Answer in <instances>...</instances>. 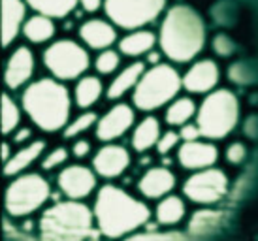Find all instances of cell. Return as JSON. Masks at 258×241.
<instances>
[{
  "mask_svg": "<svg viewBox=\"0 0 258 241\" xmlns=\"http://www.w3.org/2000/svg\"><path fill=\"white\" fill-rule=\"evenodd\" d=\"M208 42V27L198 10L186 4H173L166 10L158 29V49L173 64L196 61Z\"/></svg>",
  "mask_w": 258,
  "mask_h": 241,
  "instance_id": "cell-1",
  "label": "cell"
},
{
  "mask_svg": "<svg viewBox=\"0 0 258 241\" xmlns=\"http://www.w3.org/2000/svg\"><path fill=\"white\" fill-rule=\"evenodd\" d=\"M19 102L30 123L45 134L62 132L72 120L76 106L72 91L51 76L38 78L25 87Z\"/></svg>",
  "mask_w": 258,
  "mask_h": 241,
  "instance_id": "cell-2",
  "label": "cell"
},
{
  "mask_svg": "<svg viewBox=\"0 0 258 241\" xmlns=\"http://www.w3.org/2000/svg\"><path fill=\"white\" fill-rule=\"evenodd\" d=\"M93 211L98 232L109 239H119L136 232L149 222L151 217L147 204L115 185H104L98 189Z\"/></svg>",
  "mask_w": 258,
  "mask_h": 241,
  "instance_id": "cell-3",
  "label": "cell"
},
{
  "mask_svg": "<svg viewBox=\"0 0 258 241\" xmlns=\"http://www.w3.org/2000/svg\"><path fill=\"white\" fill-rule=\"evenodd\" d=\"M94 211L79 200L55 202L43 211L40 234L43 241H85L94 232Z\"/></svg>",
  "mask_w": 258,
  "mask_h": 241,
  "instance_id": "cell-4",
  "label": "cell"
},
{
  "mask_svg": "<svg viewBox=\"0 0 258 241\" xmlns=\"http://www.w3.org/2000/svg\"><path fill=\"white\" fill-rule=\"evenodd\" d=\"M181 91L183 74H179L173 63H160L147 66L132 92V104L142 113H155L162 107H168L177 96H181Z\"/></svg>",
  "mask_w": 258,
  "mask_h": 241,
  "instance_id": "cell-5",
  "label": "cell"
},
{
  "mask_svg": "<svg viewBox=\"0 0 258 241\" xmlns=\"http://www.w3.org/2000/svg\"><path fill=\"white\" fill-rule=\"evenodd\" d=\"M196 123L202 136L209 142H219L230 136L241 120V102L230 89H215L198 104Z\"/></svg>",
  "mask_w": 258,
  "mask_h": 241,
  "instance_id": "cell-6",
  "label": "cell"
},
{
  "mask_svg": "<svg viewBox=\"0 0 258 241\" xmlns=\"http://www.w3.org/2000/svg\"><path fill=\"white\" fill-rule=\"evenodd\" d=\"M89 47H85L81 42L60 38L51 42L42 53V64L47 70L51 78L58 81H78L83 78L89 68L93 66V58L89 53Z\"/></svg>",
  "mask_w": 258,
  "mask_h": 241,
  "instance_id": "cell-7",
  "label": "cell"
},
{
  "mask_svg": "<svg viewBox=\"0 0 258 241\" xmlns=\"http://www.w3.org/2000/svg\"><path fill=\"white\" fill-rule=\"evenodd\" d=\"M51 198V187L40 173H21L8 185L4 206L10 217H29Z\"/></svg>",
  "mask_w": 258,
  "mask_h": 241,
  "instance_id": "cell-8",
  "label": "cell"
},
{
  "mask_svg": "<svg viewBox=\"0 0 258 241\" xmlns=\"http://www.w3.org/2000/svg\"><path fill=\"white\" fill-rule=\"evenodd\" d=\"M168 0H104V14L117 29H147L166 14Z\"/></svg>",
  "mask_w": 258,
  "mask_h": 241,
  "instance_id": "cell-9",
  "label": "cell"
},
{
  "mask_svg": "<svg viewBox=\"0 0 258 241\" xmlns=\"http://www.w3.org/2000/svg\"><path fill=\"white\" fill-rule=\"evenodd\" d=\"M230 179L221 168L194 171L183 183V194L200 206H215L228 196Z\"/></svg>",
  "mask_w": 258,
  "mask_h": 241,
  "instance_id": "cell-10",
  "label": "cell"
},
{
  "mask_svg": "<svg viewBox=\"0 0 258 241\" xmlns=\"http://www.w3.org/2000/svg\"><path fill=\"white\" fill-rule=\"evenodd\" d=\"M136 107L126 102H115L113 106L100 115L94 127V138L102 143H113L132 132L136 127Z\"/></svg>",
  "mask_w": 258,
  "mask_h": 241,
  "instance_id": "cell-11",
  "label": "cell"
},
{
  "mask_svg": "<svg viewBox=\"0 0 258 241\" xmlns=\"http://www.w3.org/2000/svg\"><path fill=\"white\" fill-rule=\"evenodd\" d=\"M36 55L29 45H17L4 63V87L8 91H23L34 81Z\"/></svg>",
  "mask_w": 258,
  "mask_h": 241,
  "instance_id": "cell-12",
  "label": "cell"
},
{
  "mask_svg": "<svg viewBox=\"0 0 258 241\" xmlns=\"http://www.w3.org/2000/svg\"><path fill=\"white\" fill-rule=\"evenodd\" d=\"M221 81V66L213 58H196L188 64L183 74V91L186 94H200L206 96L219 89Z\"/></svg>",
  "mask_w": 258,
  "mask_h": 241,
  "instance_id": "cell-13",
  "label": "cell"
},
{
  "mask_svg": "<svg viewBox=\"0 0 258 241\" xmlns=\"http://www.w3.org/2000/svg\"><path fill=\"white\" fill-rule=\"evenodd\" d=\"M96 171L85 164H70L64 166L57 177L60 192L68 200H85L96 189Z\"/></svg>",
  "mask_w": 258,
  "mask_h": 241,
  "instance_id": "cell-14",
  "label": "cell"
},
{
  "mask_svg": "<svg viewBox=\"0 0 258 241\" xmlns=\"http://www.w3.org/2000/svg\"><path fill=\"white\" fill-rule=\"evenodd\" d=\"M132 156L130 151L121 143H104L93 155V170L98 177L117 179L130 168Z\"/></svg>",
  "mask_w": 258,
  "mask_h": 241,
  "instance_id": "cell-15",
  "label": "cell"
},
{
  "mask_svg": "<svg viewBox=\"0 0 258 241\" xmlns=\"http://www.w3.org/2000/svg\"><path fill=\"white\" fill-rule=\"evenodd\" d=\"M79 42L91 51H104L119 43V29L108 17H89L78 29Z\"/></svg>",
  "mask_w": 258,
  "mask_h": 241,
  "instance_id": "cell-16",
  "label": "cell"
},
{
  "mask_svg": "<svg viewBox=\"0 0 258 241\" xmlns=\"http://www.w3.org/2000/svg\"><path fill=\"white\" fill-rule=\"evenodd\" d=\"M217 160H219V149L215 143L206 138L194 140V142H183L177 149V162L185 170H208L215 166Z\"/></svg>",
  "mask_w": 258,
  "mask_h": 241,
  "instance_id": "cell-17",
  "label": "cell"
},
{
  "mask_svg": "<svg viewBox=\"0 0 258 241\" xmlns=\"http://www.w3.org/2000/svg\"><path fill=\"white\" fill-rule=\"evenodd\" d=\"M177 179L168 166H155L145 170V173L138 181V191L144 198L162 200L175 189Z\"/></svg>",
  "mask_w": 258,
  "mask_h": 241,
  "instance_id": "cell-18",
  "label": "cell"
},
{
  "mask_svg": "<svg viewBox=\"0 0 258 241\" xmlns=\"http://www.w3.org/2000/svg\"><path fill=\"white\" fill-rule=\"evenodd\" d=\"M145 70H147V63L140 61V58L128 63L126 66H122L121 70L117 72L113 78H111V81L108 83L106 98L111 100V102H119L126 94H132Z\"/></svg>",
  "mask_w": 258,
  "mask_h": 241,
  "instance_id": "cell-19",
  "label": "cell"
},
{
  "mask_svg": "<svg viewBox=\"0 0 258 241\" xmlns=\"http://www.w3.org/2000/svg\"><path fill=\"white\" fill-rule=\"evenodd\" d=\"M25 0H2V47L8 49L21 36L23 25L29 19Z\"/></svg>",
  "mask_w": 258,
  "mask_h": 241,
  "instance_id": "cell-20",
  "label": "cell"
},
{
  "mask_svg": "<svg viewBox=\"0 0 258 241\" xmlns=\"http://www.w3.org/2000/svg\"><path fill=\"white\" fill-rule=\"evenodd\" d=\"M158 47V34H155L149 29L130 30L124 36L119 38L117 49L122 53V57H128L132 61H138L142 57H147L151 51Z\"/></svg>",
  "mask_w": 258,
  "mask_h": 241,
  "instance_id": "cell-21",
  "label": "cell"
},
{
  "mask_svg": "<svg viewBox=\"0 0 258 241\" xmlns=\"http://www.w3.org/2000/svg\"><path fill=\"white\" fill-rule=\"evenodd\" d=\"M45 149H47V142L45 140H32L27 145H21L12 155V158L4 164V175L6 177H17V175L25 173L32 164L42 160V156L45 155L43 153Z\"/></svg>",
  "mask_w": 258,
  "mask_h": 241,
  "instance_id": "cell-22",
  "label": "cell"
},
{
  "mask_svg": "<svg viewBox=\"0 0 258 241\" xmlns=\"http://www.w3.org/2000/svg\"><path fill=\"white\" fill-rule=\"evenodd\" d=\"M106 89L108 85H104L102 78L96 74H85L83 78H79L74 85V104L76 107H79L81 111L85 109H93L104 96H106Z\"/></svg>",
  "mask_w": 258,
  "mask_h": 241,
  "instance_id": "cell-23",
  "label": "cell"
},
{
  "mask_svg": "<svg viewBox=\"0 0 258 241\" xmlns=\"http://www.w3.org/2000/svg\"><path fill=\"white\" fill-rule=\"evenodd\" d=\"M162 120L153 113H147L144 119L136 123V127L130 134V145L136 153H147L157 147L158 140L162 136Z\"/></svg>",
  "mask_w": 258,
  "mask_h": 241,
  "instance_id": "cell-24",
  "label": "cell"
},
{
  "mask_svg": "<svg viewBox=\"0 0 258 241\" xmlns=\"http://www.w3.org/2000/svg\"><path fill=\"white\" fill-rule=\"evenodd\" d=\"M57 34V25L53 17L42 14L29 15V19L23 25L21 36L32 45H49L51 42H55L53 38Z\"/></svg>",
  "mask_w": 258,
  "mask_h": 241,
  "instance_id": "cell-25",
  "label": "cell"
},
{
  "mask_svg": "<svg viewBox=\"0 0 258 241\" xmlns=\"http://www.w3.org/2000/svg\"><path fill=\"white\" fill-rule=\"evenodd\" d=\"M196 113H198V104L192 98V94L177 96L164 109V123L170 128H181L183 125L196 119Z\"/></svg>",
  "mask_w": 258,
  "mask_h": 241,
  "instance_id": "cell-26",
  "label": "cell"
},
{
  "mask_svg": "<svg viewBox=\"0 0 258 241\" xmlns=\"http://www.w3.org/2000/svg\"><path fill=\"white\" fill-rule=\"evenodd\" d=\"M226 219V213L221 209H200L192 215L188 222V234L194 237H204V235L215 234L222 226Z\"/></svg>",
  "mask_w": 258,
  "mask_h": 241,
  "instance_id": "cell-27",
  "label": "cell"
},
{
  "mask_svg": "<svg viewBox=\"0 0 258 241\" xmlns=\"http://www.w3.org/2000/svg\"><path fill=\"white\" fill-rule=\"evenodd\" d=\"M186 206L181 196L175 194H168L157 204L155 209V217H157L158 224H164V226H173L181 220L185 219Z\"/></svg>",
  "mask_w": 258,
  "mask_h": 241,
  "instance_id": "cell-28",
  "label": "cell"
},
{
  "mask_svg": "<svg viewBox=\"0 0 258 241\" xmlns=\"http://www.w3.org/2000/svg\"><path fill=\"white\" fill-rule=\"evenodd\" d=\"M34 14H42L53 19H64L79 6V0H25Z\"/></svg>",
  "mask_w": 258,
  "mask_h": 241,
  "instance_id": "cell-29",
  "label": "cell"
},
{
  "mask_svg": "<svg viewBox=\"0 0 258 241\" xmlns=\"http://www.w3.org/2000/svg\"><path fill=\"white\" fill-rule=\"evenodd\" d=\"M23 113L25 111L21 107V102L17 104L14 96L8 91H4V94H2V134L6 138L21 127Z\"/></svg>",
  "mask_w": 258,
  "mask_h": 241,
  "instance_id": "cell-30",
  "label": "cell"
},
{
  "mask_svg": "<svg viewBox=\"0 0 258 241\" xmlns=\"http://www.w3.org/2000/svg\"><path fill=\"white\" fill-rule=\"evenodd\" d=\"M98 119H100V115L96 113L94 109L81 111L79 115L72 117V120L66 125V128L62 130V138H64V140H76V138L85 136L89 130H94Z\"/></svg>",
  "mask_w": 258,
  "mask_h": 241,
  "instance_id": "cell-31",
  "label": "cell"
},
{
  "mask_svg": "<svg viewBox=\"0 0 258 241\" xmlns=\"http://www.w3.org/2000/svg\"><path fill=\"white\" fill-rule=\"evenodd\" d=\"M122 53L115 47L98 51V55L93 58V68L98 76H111L113 78L122 66Z\"/></svg>",
  "mask_w": 258,
  "mask_h": 241,
  "instance_id": "cell-32",
  "label": "cell"
},
{
  "mask_svg": "<svg viewBox=\"0 0 258 241\" xmlns=\"http://www.w3.org/2000/svg\"><path fill=\"white\" fill-rule=\"evenodd\" d=\"M72 155V151L64 147V145H58L55 149L47 151L45 155L42 156V160H40V166H42L43 171H51L58 168V166H64L68 162V158Z\"/></svg>",
  "mask_w": 258,
  "mask_h": 241,
  "instance_id": "cell-33",
  "label": "cell"
},
{
  "mask_svg": "<svg viewBox=\"0 0 258 241\" xmlns=\"http://www.w3.org/2000/svg\"><path fill=\"white\" fill-rule=\"evenodd\" d=\"M183 143V140H181V136H179V130L177 128H170V130H164L162 132V136H160V140H158L157 143V153L158 155H170L172 151L175 149H179V145Z\"/></svg>",
  "mask_w": 258,
  "mask_h": 241,
  "instance_id": "cell-34",
  "label": "cell"
},
{
  "mask_svg": "<svg viewBox=\"0 0 258 241\" xmlns=\"http://www.w3.org/2000/svg\"><path fill=\"white\" fill-rule=\"evenodd\" d=\"M211 47H213V51H215L219 57H230V55L236 51V43H234V40H232L228 34L221 32V34H217L215 38H213Z\"/></svg>",
  "mask_w": 258,
  "mask_h": 241,
  "instance_id": "cell-35",
  "label": "cell"
},
{
  "mask_svg": "<svg viewBox=\"0 0 258 241\" xmlns=\"http://www.w3.org/2000/svg\"><path fill=\"white\" fill-rule=\"evenodd\" d=\"M224 156H226V162L232 164V166H239V164L245 162L247 158V147L245 143L241 142H232L224 151Z\"/></svg>",
  "mask_w": 258,
  "mask_h": 241,
  "instance_id": "cell-36",
  "label": "cell"
},
{
  "mask_svg": "<svg viewBox=\"0 0 258 241\" xmlns=\"http://www.w3.org/2000/svg\"><path fill=\"white\" fill-rule=\"evenodd\" d=\"M124 241H185V235L179 232H168V234H160V232H147V234L132 235Z\"/></svg>",
  "mask_w": 258,
  "mask_h": 241,
  "instance_id": "cell-37",
  "label": "cell"
},
{
  "mask_svg": "<svg viewBox=\"0 0 258 241\" xmlns=\"http://www.w3.org/2000/svg\"><path fill=\"white\" fill-rule=\"evenodd\" d=\"M70 151H72L74 158L83 160V158H87V156L93 153V142H91L89 138H83V136H81V138H76Z\"/></svg>",
  "mask_w": 258,
  "mask_h": 241,
  "instance_id": "cell-38",
  "label": "cell"
},
{
  "mask_svg": "<svg viewBox=\"0 0 258 241\" xmlns=\"http://www.w3.org/2000/svg\"><path fill=\"white\" fill-rule=\"evenodd\" d=\"M179 130V136L183 142H194V140H200V138H204L202 136V130L200 127H198V123L196 120H190V123H186V125H183L181 128H177Z\"/></svg>",
  "mask_w": 258,
  "mask_h": 241,
  "instance_id": "cell-39",
  "label": "cell"
},
{
  "mask_svg": "<svg viewBox=\"0 0 258 241\" xmlns=\"http://www.w3.org/2000/svg\"><path fill=\"white\" fill-rule=\"evenodd\" d=\"M10 138H12V143H14V145H19V147H21V145H27V143H30L34 140V138H32V128L23 127V125L17 128Z\"/></svg>",
  "mask_w": 258,
  "mask_h": 241,
  "instance_id": "cell-40",
  "label": "cell"
},
{
  "mask_svg": "<svg viewBox=\"0 0 258 241\" xmlns=\"http://www.w3.org/2000/svg\"><path fill=\"white\" fill-rule=\"evenodd\" d=\"M79 8L87 14H96L104 10V0H79Z\"/></svg>",
  "mask_w": 258,
  "mask_h": 241,
  "instance_id": "cell-41",
  "label": "cell"
},
{
  "mask_svg": "<svg viewBox=\"0 0 258 241\" xmlns=\"http://www.w3.org/2000/svg\"><path fill=\"white\" fill-rule=\"evenodd\" d=\"M12 145L14 143H10V142H4L2 143V160H4V164L12 158V155H14V151H12Z\"/></svg>",
  "mask_w": 258,
  "mask_h": 241,
  "instance_id": "cell-42",
  "label": "cell"
}]
</instances>
